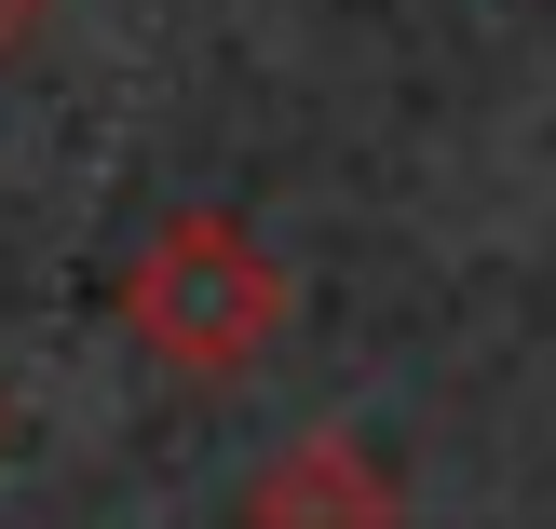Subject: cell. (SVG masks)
<instances>
[{
  "label": "cell",
  "instance_id": "cell-1",
  "mask_svg": "<svg viewBox=\"0 0 556 529\" xmlns=\"http://www.w3.org/2000/svg\"><path fill=\"white\" fill-rule=\"evenodd\" d=\"M109 313H123V340L150 353V367H177V380L217 394V380H244L271 340H286V259H271L231 204H190V217H163V231L123 259Z\"/></svg>",
  "mask_w": 556,
  "mask_h": 529
},
{
  "label": "cell",
  "instance_id": "cell-2",
  "mask_svg": "<svg viewBox=\"0 0 556 529\" xmlns=\"http://www.w3.org/2000/svg\"><path fill=\"white\" fill-rule=\"evenodd\" d=\"M244 529H407V489L367 434H286L244 476Z\"/></svg>",
  "mask_w": 556,
  "mask_h": 529
},
{
  "label": "cell",
  "instance_id": "cell-3",
  "mask_svg": "<svg viewBox=\"0 0 556 529\" xmlns=\"http://www.w3.org/2000/svg\"><path fill=\"white\" fill-rule=\"evenodd\" d=\"M41 14H54V0H0V68H14L27 41H41Z\"/></svg>",
  "mask_w": 556,
  "mask_h": 529
}]
</instances>
